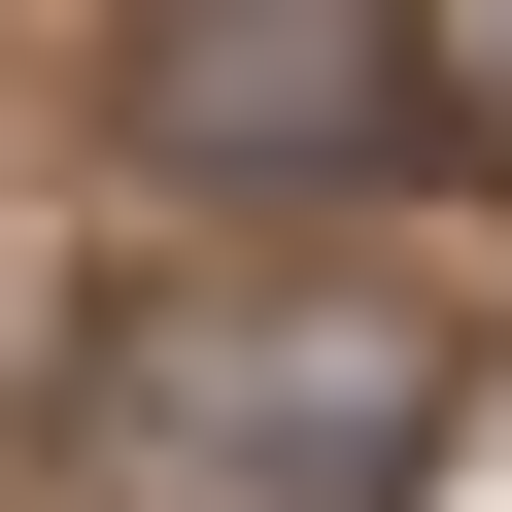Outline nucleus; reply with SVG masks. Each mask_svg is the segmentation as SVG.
<instances>
[{
    "mask_svg": "<svg viewBox=\"0 0 512 512\" xmlns=\"http://www.w3.org/2000/svg\"><path fill=\"white\" fill-rule=\"evenodd\" d=\"M103 478L137 512H410L444 342L410 308H171V342H103Z\"/></svg>",
    "mask_w": 512,
    "mask_h": 512,
    "instance_id": "f257e3e1",
    "label": "nucleus"
},
{
    "mask_svg": "<svg viewBox=\"0 0 512 512\" xmlns=\"http://www.w3.org/2000/svg\"><path fill=\"white\" fill-rule=\"evenodd\" d=\"M137 171L171 205H308V171H376L410 137V0H137Z\"/></svg>",
    "mask_w": 512,
    "mask_h": 512,
    "instance_id": "f03ea898",
    "label": "nucleus"
}]
</instances>
